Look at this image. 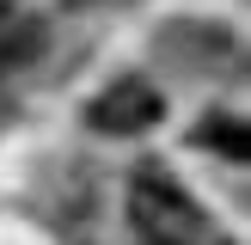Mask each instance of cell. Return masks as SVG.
<instances>
[{
	"label": "cell",
	"mask_w": 251,
	"mask_h": 245,
	"mask_svg": "<svg viewBox=\"0 0 251 245\" xmlns=\"http://www.w3.org/2000/svg\"><path fill=\"white\" fill-rule=\"evenodd\" d=\"M129 208H135V227H141L147 239H159V245H184V239L202 233V208H196L178 184H166V178H135Z\"/></svg>",
	"instance_id": "1"
},
{
	"label": "cell",
	"mask_w": 251,
	"mask_h": 245,
	"mask_svg": "<svg viewBox=\"0 0 251 245\" xmlns=\"http://www.w3.org/2000/svg\"><path fill=\"white\" fill-rule=\"evenodd\" d=\"M159 117H166V104H159V92L141 86V80H123V86H110L104 98L86 104V122H92L98 135H141V129H153Z\"/></svg>",
	"instance_id": "2"
},
{
	"label": "cell",
	"mask_w": 251,
	"mask_h": 245,
	"mask_svg": "<svg viewBox=\"0 0 251 245\" xmlns=\"http://www.w3.org/2000/svg\"><path fill=\"white\" fill-rule=\"evenodd\" d=\"M202 147H221V153L233 159V166H245L251 159V135L239 117H221V122H202Z\"/></svg>",
	"instance_id": "3"
}]
</instances>
